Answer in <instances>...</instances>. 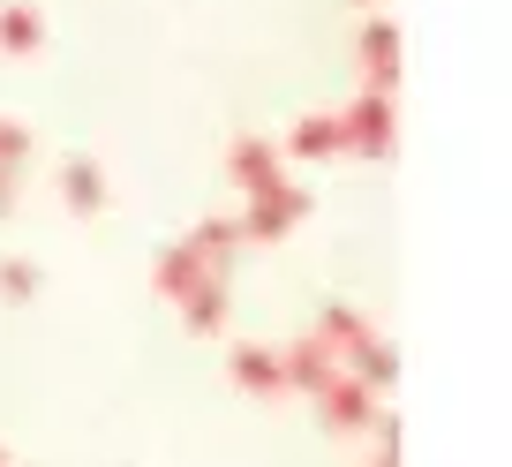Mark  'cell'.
Masks as SVG:
<instances>
[{"mask_svg":"<svg viewBox=\"0 0 512 467\" xmlns=\"http://www.w3.org/2000/svg\"><path fill=\"white\" fill-rule=\"evenodd\" d=\"M8 159H31V129L23 121H0V166Z\"/></svg>","mask_w":512,"mask_h":467,"instance_id":"cell-16","label":"cell"},{"mask_svg":"<svg viewBox=\"0 0 512 467\" xmlns=\"http://www.w3.org/2000/svg\"><path fill=\"white\" fill-rule=\"evenodd\" d=\"M181 242L204 257V272H234V257H241V226H234V219H204V226H189Z\"/></svg>","mask_w":512,"mask_h":467,"instance_id":"cell-12","label":"cell"},{"mask_svg":"<svg viewBox=\"0 0 512 467\" xmlns=\"http://www.w3.org/2000/svg\"><path fill=\"white\" fill-rule=\"evenodd\" d=\"M38 38H46V16L31 0H8L0 8V53H38Z\"/></svg>","mask_w":512,"mask_h":467,"instance_id":"cell-13","label":"cell"},{"mask_svg":"<svg viewBox=\"0 0 512 467\" xmlns=\"http://www.w3.org/2000/svg\"><path fill=\"white\" fill-rule=\"evenodd\" d=\"M226 174H234L241 196H256V189H272V181H287V159H279L272 136H234L226 144Z\"/></svg>","mask_w":512,"mask_h":467,"instance_id":"cell-5","label":"cell"},{"mask_svg":"<svg viewBox=\"0 0 512 467\" xmlns=\"http://www.w3.org/2000/svg\"><path fill=\"white\" fill-rule=\"evenodd\" d=\"M226 317H234V294H226V272H204L196 287H181V324H189L196 339L226 332Z\"/></svg>","mask_w":512,"mask_h":467,"instance_id":"cell-8","label":"cell"},{"mask_svg":"<svg viewBox=\"0 0 512 467\" xmlns=\"http://www.w3.org/2000/svg\"><path fill=\"white\" fill-rule=\"evenodd\" d=\"M0 294H8V302H31V294H38V264L8 257V264H0Z\"/></svg>","mask_w":512,"mask_h":467,"instance_id":"cell-15","label":"cell"},{"mask_svg":"<svg viewBox=\"0 0 512 467\" xmlns=\"http://www.w3.org/2000/svg\"><path fill=\"white\" fill-rule=\"evenodd\" d=\"M400 83V23L369 16L362 23V91H392Z\"/></svg>","mask_w":512,"mask_h":467,"instance_id":"cell-7","label":"cell"},{"mask_svg":"<svg viewBox=\"0 0 512 467\" xmlns=\"http://www.w3.org/2000/svg\"><path fill=\"white\" fill-rule=\"evenodd\" d=\"M309 204H317V196L309 189H294V181H272V189H256L249 196V211H241V249H264V242H287L294 226L309 219Z\"/></svg>","mask_w":512,"mask_h":467,"instance_id":"cell-3","label":"cell"},{"mask_svg":"<svg viewBox=\"0 0 512 467\" xmlns=\"http://www.w3.org/2000/svg\"><path fill=\"white\" fill-rule=\"evenodd\" d=\"M362 8H377V0H362Z\"/></svg>","mask_w":512,"mask_h":467,"instance_id":"cell-19","label":"cell"},{"mask_svg":"<svg viewBox=\"0 0 512 467\" xmlns=\"http://www.w3.org/2000/svg\"><path fill=\"white\" fill-rule=\"evenodd\" d=\"M347 151V129H339V113H302L279 144V159H339Z\"/></svg>","mask_w":512,"mask_h":467,"instance_id":"cell-10","label":"cell"},{"mask_svg":"<svg viewBox=\"0 0 512 467\" xmlns=\"http://www.w3.org/2000/svg\"><path fill=\"white\" fill-rule=\"evenodd\" d=\"M0 467H8V452H0Z\"/></svg>","mask_w":512,"mask_h":467,"instance_id":"cell-20","label":"cell"},{"mask_svg":"<svg viewBox=\"0 0 512 467\" xmlns=\"http://www.w3.org/2000/svg\"><path fill=\"white\" fill-rule=\"evenodd\" d=\"M369 467H400V452H392V445H384V452H377V460H369Z\"/></svg>","mask_w":512,"mask_h":467,"instance_id":"cell-18","label":"cell"},{"mask_svg":"<svg viewBox=\"0 0 512 467\" xmlns=\"http://www.w3.org/2000/svg\"><path fill=\"white\" fill-rule=\"evenodd\" d=\"M339 129H347V151H354V159H392V144H400L392 91H362L354 106H339Z\"/></svg>","mask_w":512,"mask_h":467,"instance_id":"cell-4","label":"cell"},{"mask_svg":"<svg viewBox=\"0 0 512 467\" xmlns=\"http://www.w3.org/2000/svg\"><path fill=\"white\" fill-rule=\"evenodd\" d=\"M16 181H23V159H8V166H0V219L16 211Z\"/></svg>","mask_w":512,"mask_h":467,"instance_id":"cell-17","label":"cell"},{"mask_svg":"<svg viewBox=\"0 0 512 467\" xmlns=\"http://www.w3.org/2000/svg\"><path fill=\"white\" fill-rule=\"evenodd\" d=\"M226 370H234V385H241V392H256V400H279V392H287L279 347H264V339H241L234 355H226Z\"/></svg>","mask_w":512,"mask_h":467,"instance_id":"cell-9","label":"cell"},{"mask_svg":"<svg viewBox=\"0 0 512 467\" xmlns=\"http://www.w3.org/2000/svg\"><path fill=\"white\" fill-rule=\"evenodd\" d=\"M196 279H204V257H196L189 242H174V249L159 257V272H151V287H159L166 302H181V287H196Z\"/></svg>","mask_w":512,"mask_h":467,"instance_id":"cell-14","label":"cell"},{"mask_svg":"<svg viewBox=\"0 0 512 467\" xmlns=\"http://www.w3.org/2000/svg\"><path fill=\"white\" fill-rule=\"evenodd\" d=\"M309 400H317V422H324L332 437H392V422H384L377 392H369L362 377H347V370H339L324 392H309Z\"/></svg>","mask_w":512,"mask_h":467,"instance_id":"cell-2","label":"cell"},{"mask_svg":"<svg viewBox=\"0 0 512 467\" xmlns=\"http://www.w3.org/2000/svg\"><path fill=\"white\" fill-rule=\"evenodd\" d=\"M279 370H287V392H324L339 377V355L324 347V332H302L279 347Z\"/></svg>","mask_w":512,"mask_h":467,"instance_id":"cell-6","label":"cell"},{"mask_svg":"<svg viewBox=\"0 0 512 467\" xmlns=\"http://www.w3.org/2000/svg\"><path fill=\"white\" fill-rule=\"evenodd\" d=\"M61 204L76 211V219L106 211V166L98 159H61Z\"/></svg>","mask_w":512,"mask_h":467,"instance_id":"cell-11","label":"cell"},{"mask_svg":"<svg viewBox=\"0 0 512 467\" xmlns=\"http://www.w3.org/2000/svg\"><path fill=\"white\" fill-rule=\"evenodd\" d=\"M309 332H324V347L339 355V370L347 377H362L369 392H384L392 377H400V362H392V347L377 339V324L362 317V309H347V302H324V317L309 324Z\"/></svg>","mask_w":512,"mask_h":467,"instance_id":"cell-1","label":"cell"}]
</instances>
